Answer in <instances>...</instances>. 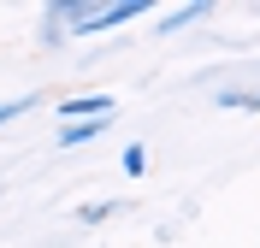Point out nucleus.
<instances>
[{
	"label": "nucleus",
	"mask_w": 260,
	"mask_h": 248,
	"mask_svg": "<svg viewBox=\"0 0 260 248\" xmlns=\"http://www.w3.org/2000/svg\"><path fill=\"white\" fill-rule=\"evenodd\" d=\"M113 118V95H77V100H59V118Z\"/></svg>",
	"instance_id": "nucleus-1"
},
{
	"label": "nucleus",
	"mask_w": 260,
	"mask_h": 248,
	"mask_svg": "<svg viewBox=\"0 0 260 248\" xmlns=\"http://www.w3.org/2000/svg\"><path fill=\"white\" fill-rule=\"evenodd\" d=\"M107 124H113V118H83V124H65L53 142H59V148H77V142H95V136H107Z\"/></svg>",
	"instance_id": "nucleus-2"
},
{
	"label": "nucleus",
	"mask_w": 260,
	"mask_h": 248,
	"mask_svg": "<svg viewBox=\"0 0 260 248\" xmlns=\"http://www.w3.org/2000/svg\"><path fill=\"white\" fill-rule=\"evenodd\" d=\"M195 18H207L201 0H195V6H178V12H166V24H154V30H160V36H178V30H189Z\"/></svg>",
	"instance_id": "nucleus-3"
},
{
	"label": "nucleus",
	"mask_w": 260,
	"mask_h": 248,
	"mask_svg": "<svg viewBox=\"0 0 260 248\" xmlns=\"http://www.w3.org/2000/svg\"><path fill=\"white\" fill-rule=\"evenodd\" d=\"M118 165H124V178H142V171H148V148H142V142H130Z\"/></svg>",
	"instance_id": "nucleus-4"
},
{
	"label": "nucleus",
	"mask_w": 260,
	"mask_h": 248,
	"mask_svg": "<svg viewBox=\"0 0 260 248\" xmlns=\"http://www.w3.org/2000/svg\"><path fill=\"white\" fill-rule=\"evenodd\" d=\"M36 107V95H18V100H0V124H12L18 113H30Z\"/></svg>",
	"instance_id": "nucleus-5"
}]
</instances>
